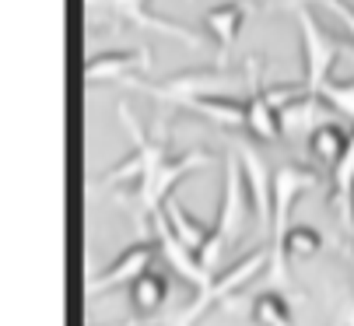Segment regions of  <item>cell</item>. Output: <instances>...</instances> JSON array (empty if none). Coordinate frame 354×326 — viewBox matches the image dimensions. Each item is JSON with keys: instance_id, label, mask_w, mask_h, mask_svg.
<instances>
[{"instance_id": "obj_2", "label": "cell", "mask_w": 354, "mask_h": 326, "mask_svg": "<svg viewBox=\"0 0 354 326\" xmlns=\"http://www.w3.org/2000/svg\"><path fill=\"white\" fill-rule=\"evenodd\" d=\"M249 221H257V210H252L245 172H242V161L235 154H228L225 158V190H221V203H218V217H214V239L207 242L204 253H200V263H204L211 274H214L225 246L239 242L245 235Z\"/></svg>"}, {"instance_id": "obj_6", "label": "cell", "mask_w": 354, "mask_h": 326, "mask_svg": "<svg viewBox=\"0 0 354 326\" xmlns=\"http://www.w3.org/2000/svg\"><path fill=\"white\" fill-rule=\"evenodd\" d=\"M123 84H127V88H137V91H144V95H151V98H162V102H169V105L186 109V105H189L193 98H200V95H218V91H225L228 78H225V71L211 67V71H183V74L169 78V81L127 78Z\"/></svg>"}, {"instance_id": "obj_5", "label": "cell", "mask_w": 354, "mask_h": 326, "mask_svg": "<svg viewBox=\"0 0 354 326\" xmlns=\"http://www.w3.org/2000/svg\"><path fill=\"white\" fill-rule=\"evenodd\" d=\"M288 8H295V21L301 28V49H306V91L319 95V88L330 81L333 64L340 60L344 46H340V39H333L319 25L316 11L306 4V0H288Z\"/></svg>"}, {"instance_id": "obj_9", "label": "cell", "mask_w": 354, "mask_h": 326, "mask_svg": "<svg viewBox=\"0 0 354 326\" xmlns=\"http://www.w3.org/2000/svg\"><path fill=\"white\" fill-rule=\"evenodd\" d=\"M151 225H155V242H158V253L169 260V266L176 270V274L186 281V284H193L196 291H204L211 281H214V274H211V270L204 266V263H200V256L169 228V221H165V214L158 210L155 217H151Z\"/></svg>"}, {"instance_id": "obj_3", "label": "cell", "mask_w": 354, "mask_h": 326, "mask_svg": "<svg viewBox=\"0 0 354 326\" xmlns=\"http://www.w3.org/2000/svg\"><path fill=\"white\" fill-rule=\"evenodd\" d=\"M309 186H316V172L301 169V165H281L274 172V228H270V281L284 284L288 281V256H284V242L291 232V210L298 203V197Z\"/></svg>"}, {"instance_id": "obj_22", "label": "cell", "mask_w": 354, "mask_h": 326, "mask_svg": "<svg viewBox=\"0 0 354 326\" xmlns=\"http://www.w3.org/2000/svg\"><path fill=\"white\" fill-rule=\"evenodd\" d=\"M319 98L333 109V113H340V116H347L354 123V81H333L330 78L319 88Z\"/></svg>"}, {"instance_id": "obj_14", "label": "cell", "mask_w": 354, "mask_h": 326, "mask_svg": "<svg viewBox=\"0 0 354 326\" xmlns=\"http://www.w3.org/2000/svg\"><path fill=\"white\" fill-rule=\"evenodd\" d=\"M245 15H249V4H239V0H225V4H214L204 11V25L211 32V39L221 46V49H232L242 25H245Z\"/></svg>"}, {"instance_id": "obj_11", "label": "cell", "mask_w": 354, "mask_h": 326, "mask_svg": "<svg viewBox=\"0 0 354 326\" xmlns=\"http://www.w3.org/2000/svg\"><path fill=\"white\" fill-rule=\"evenodd\" d=\"M109 8H113L116 15L130 18L137 28H147V32L169 35V39H176V42H186L189 49H200V46H204V39H200L193 28L176 25V21H169V18L155 15V11H147V0H109Z\"/></svg>"}, {"instance_id": "obj_8", "label": "cell", "mask_w": 354, "mask_h": 326, "mask_svg": "<svg viewBox=\"0 0 354 326\" xmlns=\"http://www.w3.org/2000/svg\"><path fill=\"white\" fill-rule=\"evenodd\" d=\"M295 95H298L295 84H277V88H267V91H260L257 84H252V95L245 98V113H249L245 130L257 137V141H263V144L277 141V137L284 134V130H281V109H284Z\"/></svg>"}, {"instance_id": "obj_19", "label": "cell", "mask_w": 354, "mask_h": 326, "mask_svg": "<svg viewBox=\"0 0 354 326\" xmlns=\"http://www.w3.org/2000/svg\"><path fill=\"white\" fill-rule=\"evenodd\" d=\"M165 295H169V281H165L162 274H155V270H147L144 278H137V281L130 284V305H133V312H140V316L158 312L162 302H165Z\"/></svg>"}, {"instance_id": "obj_1", "label": "cell", "mask_w": 354, "mask_h": 326, "mask_svg": "<svg viewBox=\"0 0 354 326\" xmlns=\"http://www.w3.org/2000/svg\"><path fill=\"white\" fill-rule=\"evenodd\" d=\"M116 116L120 123L130 130L133 137V154L127 161H120L116 169L106 172V186H116V183H137V207L144 217H155L172 190L189 176V172H200V169H207L211 165V154L204 151H186V154H169L165 141L162 137H147L140 120L133 116V109L130 105H120L116 109Z\"/></svg>"}, {"instance_id": "obj_23", "label": "cell", "mask_w": 354, "mask_h": 326, "mask_svg": "<svg viewBox=\"0 0 354 326\" xmlns=\"http://www.w3.org/2000/svg\"><path fill=\"white\" fill-rule=\"evenodd\" d=\"M316 4H323L326 11H333V15L344 21V28L354 35V8L347 4V0H316Z\"/></svg>"}, {"instance_id": "obj_15", "label": "cell", "mask_w": 354, "mask_h": 326, "mask_svg": "<svg viewBox=\"0 0 354 326\" xmlns=\"http://www.w3.org/2000/svg\"><path fill=\"white\" fill-rule=\"evenodd\" d=\"M333 207L340 225L351 232L354 228V127H351V144L344 158L333 165Z\"/></svg>"}, {"instance_id": "obj_4", "label": "cell", "mask_w": 354, "mask_h": 326, "mask_svg": "<svg viewBox=\"0 0 354 326\" xmlns=\"http://www.w3.org/2000/svg\"><path fill=\"white\" fill-rule=\"evenodd\" d=\"M263 270H270V246H263V249H252V253H245L235 266H228L225 274H218L204 291H196V298L176 316V323L172 326H196V319H204L214 305H221L225 298H232L235 291H242L249 281H257Z\"/></svg>"}, {"instance_id": "obj_17", "label": "cell", "mask_w": 354, "mask_h": 326, "mask_svg": "<svg viewBox=\"0 0 354 326\" xmlns=\"http://www.w3.org/2000/svg\"><path fill=\"white\" fill-rule=\"evenodd\" d=\"M323 113H326V102L319 95H309L306 98H291L284 109H281V130L284 134H313L319 130L323 123Z\"/></svg>"}, {"instance_id": "obj_18", "label": "cell", "mask_w": 354, "mask_h": 326, "mask_svg": "<svg viewBox=\"0 0 354 326\" xmlns=\"http://www.w3.org/2000/svg\"><path fill=\"white\" fill-rule=\"evenodd\" d=\"M347 144H351V130H344L340 123H323L319 130L309 134V151L319 165H337L347 151Z\"/></svg>"}, {"instance_id": "obj_12", "label": "cell", "mask_w": 354, "mask_h": 326, "mask_svg": "<svg viewBox=\"0 0 354 326\" xmlns=\"http://www.w3.org/2000/svg\"><path fill=\"white\" fill-rule=\"evenodd\" d=\"M151 57L144 49H113V53H102V57H91L84 64V81L88 84H106V81H127L133 78V71L147 67Z\"/></svg>"}, {"instance_id": "obj_21", "label": "cell", "mask_w": 354, "mask_h": 326, "mask_svg": "<svg viewBox=\"0 0 354 326\" xmlns=\"http://www.w3.org/2000/svg\"><path fill=\"white\" fill-rule=\"evenodd\" d=\"M319 249H323V232L319 228H313V225H291L288 242H284L288 263L291 260H313Z\"/></svg>"}, {"instance_id": "obj_7", "label": "cell", "mask_w": 354, "mask_h": 326, "mask_svg": "<svg viewBox=\"0 0 354 326\" xmlns=\"http://www.w3.org/2000/svg\"><path fill=\"white\" fill-rule=\"evenodd\" d=\"M155 256H158V242H133V246H127L106 270H98V274L84 284V291H88V298H95V295H106V291H113V288H130L137 278H144L147 270H151V263H155Z\"/></svg>"}, {"instance_id": "obj_13", "label": "cell", "mask_w": 354, "mask_h": 326, "mask_svg": "<svg viewBox=\"0 0 354 326\" xmlns=\"http://www.w3.org/2000/svg\"><path fill=\"white\" fill-rule=\"evenodd\" d=\"M186 109H189V113H196V116H204V120H211V123L221 127V130H245V120H249L245 102L235 98V95H225V91H218V95H200V98H193Z\"/></svg>"}, {"instance_id": "obj_16", "label": "cell", "mask_w": 354, "mask_h": 326, "mask_svg": "<svg viewBox=\"0 0 354 326\" xmlns=\"http://www.w3.org/2000/svg\"><path fill=\"white\" fill-rule=\"evenodd\" d=\"M162 214H165V221H169V228L200 256L207 249V242L214 239V225H204V221H196V217L176 200V197H169V203L162 207Z\"/></svg>"}, {"instance_id": "obj_20", "label": "cell", "mask_w": 354, "mask_h": 326, "mask_svg": "<svg viewBox=\"0 0 354 326\" xmlns=\"http://www.w3.org/2000/svg\"><path fill=\"white\" fill-rule=\"evenodd\" d=\"M252 319L257 326H295V312L281 291H263L252 298Z\"/></svg>"}, {"instance_id": "obj_24", "label": "cell", "mask_w": 354, "mask_h": 326, "mask_svg": "<svg viewBox=\"0 0 354 326\" xmlns=\"http://www.w3.org/2000/svg\"><path fill=\"white\" fill-rule=\"evenodd\" d=\"M340 326H354V295L347 298V305H344V312H340Z\"/></svg>"}, {"instance_id": "obj_10", "label": "cell", "mask_w": 354, "mask_h": 326, "mask_svg": "<svg viewBox=\"0 0 354 326\" xmlns=\"http://www.w3.org/2000/svg\"><path fill=\"white\" fill-rule=\"evenodd\" d=\"M239 161H242L245 186L252 197V210H257V225L270 235V228H274V172L267 169L260 151L249 144H239Z\"/></svg>"}]
</instances>
